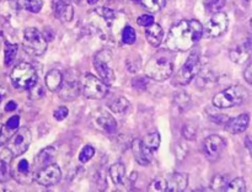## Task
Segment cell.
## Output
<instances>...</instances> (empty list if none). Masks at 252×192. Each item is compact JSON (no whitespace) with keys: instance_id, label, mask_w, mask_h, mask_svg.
Listing matches in <instances>:
<instances>
[{"instance_id":"obj_1","label":"cell","mask_w":252,"mask_h":192,"mask_svg":"<svg viewBox=\"0 0 252 192\" xmlns=\"http://www.w3.org/2000/svg\"><path fill=\"white\" fill-rule=\"evenodd\" d=\"M203 26L197 20H182L170 29L166 47L172 52H187L202 38Z\"/></svg>"},{"instance_id":"obj_2","label":"cell","mask_w":252,"mask_h":192,"mask_svg":"<svg viewBox=\"0 0 252 192\" xmlns=\"http://www.w3.org/2000/svg\"><path fill=\"white\" fill-rule=\"evenodd\" d=\"M10 80L15 89L30 90L37 85L38 75H37L36 69L31 64L27 62H21L14 66L11 74H10Z\"/></svg>"},{"instance_id":"obj_3","label":"cell","mask_w":252,"mask_h":192,"mask_svg":"<svg viewBox=\"0 0 252 192\" xmlns=\"http://www.w3.org/2000/svg\"><path fill=\"white\" fill-rule=\"evenodd\" d=\"M144 73L148 78L155 81H164L169 79L174 73V64L171 59L165 57L164 54L153 57L147 64H145Z\"/></svg>"},{"instance_id":"obj_4","label":"cell","mask_w":252,"mask_h":192,"mask_svg":"<svg viewBox=\"0 0 252 192\" xmlns=\"http://www.w3.org/2000/svg\"><path fill=\"white\" fill-rule=\"evenodd\" d=\"M246 98H248V90L241 85H234L216 94L212 102L218 108H229L241 105Z\"/></svg>"},{"instance_id":"obj_5","label":"cell","mask_w":252,"mask_h":192,"mask_svg":"<svg viewBox=\"0 0 252 192\" xmlns=\"http://www.w3.org/2000/svg\"><path fill=\"white\" fill-rule=\"evenodd\" d=\"M201 70V59L198 52H192L184 65L179 69L174 78V85L185 86L191 83Z\"/></svg>"},{"instance_id":"obj_6","label":"cell","mask_w":252,"mask_h":192,"mask_svg":"<svg viewBox=\"0 0 252 192\" xmlns=\"http://www.w3.org/2000/svg\"><path fill=\"white\" fill-rule=\"evenodd\" d=\"M59 97L64 101H73L80 94V75L75 69L65 71L58 89Z\"/></svg>"},{"instance_id":"obj_7","label":"cell","mask_w":252,"mask_h":192,"mask_svg":"<svg viewBox=\"0 0 252 192\" xmlns=\"http://www.w3.org/2000/svg\"><path fill=\"white\" fill-rule=\"evenodd\" d=\"M24 49L31 56H42L47 51L46 38L37 29L29 27L24 31Z\"/></svg>"},{"instance_id":"obj_8","label":"cell","mask_w":252,"mask_h":192,"mask_svg":"<svg viewBox=\"0 0 252 192\" xmlns=\"http://www.w3.org/2000/svg\"><path fill=\"white\" fill-rule=\"evenodd\" d=\"M94 66L106 85H112L116 80L115 71L112 68V54L110 51H100L94 59Z\"/></svg>"},{"instance_id":"obj_9","label":"cell","mask_w":252,"mask_h":192,"mask_svg":"<svg viewBox=\"0 0 252 192\" xmlns=\"http://www.w3.org/2000/svg\"><path fill=\"white\" fill-rule=\"evenodd\" d=\"M31 130L26 127L19 128L11 137L7 140V149L11 152L12 157L17 158L20 155L24 154L27 149H29L30 144H31Z\"/></svg>"},{"instance_id":"obj_10","label":"cell","mask_w":252,"mask_h":192,"mask_svg":"<svg viewBox=\"0 0 252 192\" xmlns=\"http://www.w3.org/2000/svg\"><path fill=\"white\" fill-rule=\"evenodd\" d=\"M83 94L88 98L101 100L107 95V85L93 74H88L84 79Z\"/></svg>"},{"instance_id":"obj_11","label":"cell","mask_w":252,"mask_h":192,"mask_svg":"<svg viewBox=\"0 0 252 192\" xmlns=\"http://www.w3.org/2000/svg\"><path fill=\"white\" fill-rule=\"evenodd\" d=\"M226 147V142L220 135L212 134L203 142V154L209 161H216L223 154Z\"/></svg>"},{"instance_id":"obj_12","label":"cell","mask_w":252,"mask_h":192,"mask_svg":"<svg viewBox=\"0 0 252 192\" xmlns=\"http://www.w3.org/2000/svg\"><path fill=\"white\" fill-rule=\"evenodd\" d=\"M229 25V19L228 15L223 11L214 12L213 16L209 19V21L207 22L206 27L203 29V32H206V34L208 37H216L221 36L223 33H225V31L228 30Z\"/></svg>"},{"instance_id":"obj_13","label":"cell","mask_w":252,"mask_h":192,"mask_svg":"<svg viewBox=\"0 0 252 192\" xmlns=\"http://www.w3.org/2000/svg\"><path fill=\"white\" fill-rule=\"evenodd\" d=\"M62 179V171L57 164H49L42 169L34 171L33 180H36L42 186H53Z\"/></svg>"},{"instance_id":"obj_14","label":"cell","mask_w":252,"mask_h":192,"mask_svg":"<svg viewBox=\"0 0 252 192\" xmlns=\"http://www.w3.org/2000/svg\"><path fill=\"white\" fill-rule=\"evenodd\" d=\"M34 172L31 170L29 161L26 159H21L15 167H11V176L16 180L19 184L22 185H29L31 184L32 180H33Z\"/></svg>"},{"instance_id":"obj_15","label":"cell","mask_w":252,"mask_h":192,"mask_svg":"<svg viewBox=\"0 0 252 192\" xmlns=\"http://www.w3.org/2000/svg\"><path fill=\"white\" fill-rule=\"evenodd\" d=\"M54 16L62 22H70L74 17V9L65 0H53Z\"/></svg>"},{"instance_id":"obj_16","label":"cell","mask_w":252,"mask_h":192,"mask_svg":"<svg viewBox=\"0 0 252 192\" xmlns=\"http://www.w3.org/2000/svg\"><path fill=\"white\" fill-rule=\"evenodd\" d=\"M252 56V41H245L238 44L230 51V59L234 63L243 64L248 62Z\"/></svg>"},{"instance_id":"obj_17","label":"cell","mask_w":252,"mask_h":192,"mask_svg":"<svg viewBox=\"0 0 252 192\" xmlns=\"http://www.w3.org/2000/svg\"><path fill=\"white\" fill-rule=\"evenodd\" d=\"M250 123V116L248 113H241L234 118H229L228 122L225 123V128L231 134H239V133L245 132L246 128Z\"/></svg>"},{"instance_id":"obj_18","label":"cell","mask_w":252,"mask_h":192,"mask_svg":"<svg viewBox=\"0 0 252 192\" xmlns=\"http://www.w3.org/2000/svg\"><path fill=\"white\" fill-rule=\"evenodd\" d=\"M95 123L98 128H101V129L107 133H115L116 129H117V122H116V120L110 112H106V111L97 112L95 118Z\"/></svg>"},{"instance_id":"obj_19","label":"cell","mask_w":252,"mask_h":192,"mask_svg":"<svg viewBox=\"0 0 252 192\" xmlns=\"http://www.w3.org/2000/svg\"><path fill=\"white\" fill-rule=\"evenodd\" d=\"M57 157V150L53 147H47L44 149H42L38 154L34 158V170H39L42 167L47 166L49 164H53L54 159Z\"/></svg>"},{"instance_id":"obj_20","label":"cell","mask_w":252,"mask_h":192,"mask_svg":"<svg viewBox=\"0 0 252 192\" xmlns=\"http://www.w3.org/2000/svg\"><path fill=\"white\" fill-rule=\"evenodd\" d=\"M14 159L9 149L0 153V182H6L11 177V161Z\"/></svg>"},{"instance_id":"obj_21","label":"cell","mask_w":252,"mask_h":192,"mask_svg":"<svg viewBox=\"0 0 252 192\" xmlns=\"http://www.w3.org/2000/svg\"><path fill=\"white\" fill-rule=\"evenodd\" d=\"M167 181V191L171 192H181L185 191L189 185V176L186 174H180L175 172L171 174L169 177H166Z\"/></svg>"},{"instance_id":"obj_22","label":"cell","mask_w":252,"mask_h":192,"mask_svg":"<svg viewBox=\"0 0 252 192\" xmlns=\"http://www.w3.org/2000/svg\"><path fill=\"white\" fill-rule=\"evenodd\" d=\"M192 106V98L187 93L177 94L172 101V110L175 115H182L187 112Z\"/></svg>"},{"instance_id":"obj_23","label":"cell","mask_w":252,"mask_h":192,"mask_svg":"<svg viewBox=\"0 0 252 192\" xmlns=\"http://www.w3.org/2000/svg\"><path fill=\"white\" fill-rule=\"evenodd\" d=\"M145 37L153 47H159L164 38V30L159 24H152L145 27Z\"/></svg>"},{"instance_id":"obj_24","label":"cell","mask_w":252,"mask_h":192,"mask_svg":"<svg viewBox=\"0 0 252 192\" xmlns=\"http://www.w3.org/2000/svg\"><path fill=\"white\" fill-rule=\"evenodd\" d=\"M142 145L144 152L153 159V154L159 149L160 145V134L158 132L149 133L142 139Z\"/></svg>"},{"instance_id":"obj_25","label":"cell","mask_w":252,"mask_h":192,"mask_svg":"<svg viewBox=\"0 0 252 192\" xmlns=\"http://www.w3.org/2000/svg\"><path fill=\"white\" fill-rule=\"evenodd\" d=\"M130 148H132L133 157H134L135 161H137L138 164L143 165V166L150 164V161H152V158H150L149 155L144 152V149H143L142 139H139V138H137V139H133Z\"/></svg>"},{"instance_id":"obj_26","label":"cell","mask_w":252,"mask_h":192,"mask_svg":"<svg viewBox=\"0 0 252 192\" xmlns=\"http://www.w3.org/2000/svg\"><path fill=\"white\" fill-rule=\"evenodd\" d=\"M62 79H63V74L58 70V69H52L47 73L46 78H44V83H46L47 89L49 91H58L59 86L62 84Z\"/></svg>"},{"instance_id":"obj_27","label":"cell","mask_w":252,"mask_h":192,"mask_svg":"<svg viewBox=\"0 0 252 192\" xmlns=\"http://www.w3.org/2000/svg\"><path fill=\"white\" fill-rule=\"evenodd\" d=\"M129 108H130L129 101H128L126 97H122V96L115 98V100L110 103V110L112 111V112L117 113V115H126V113L129 111Z\"/></svg>"},{"instance_id":"obj_28","label":"cell","mask_w":252,"mask_h":192,"mask_svg":"<svg viewBox=\"0 0 252 192\" xmlns=\"http://www.w3.org/2000/svg\"><path fill=\"white\" fill-rule=\"evenodd\" d=\"M126 167L122 162H116L110 167V177L115 185H121L125 180Z\"/></svg>"},{"instance_id":"obj_29","label":"cell","mask_w":252,"mask_h":192,"mask_svg":"<svg viewBox=\"0 0 252 192\" xmlns=\"http://www.w3.org/2000/svg\"><path fill=\"white\" fill-rule=\"evenodd\" d=\"M17 51L19 47L17 44L10 43V42H5V65L10 66L15 62L17 56Z\"/></svg>"},{"instance_id":"obj_30","label":"cell","mask_w":252,"mask_h":192,"mask_svg":"<svg viewBox=\"0 0 252 192\" xmlns=\"http://www.w3.org/2000/svg\"><path fill=\"white\" fill-rule=\"evenodd\" d=\"M148 191L150 192H165L167 191V181H166V177L164 176H159V177H155L150 185L148 186Z\"/></svg>"},{"instance_id":"obj_31","label":"cell","mask_w":252,"mask_h":192,"mask_svg":"<svg viewBox=\"0 0 252 192\" xmlns=\"http://www.w3.org/2000/svg\"><path fill=\"white\" fill-rule=\"evenodd\" d=\"M228 176L226 175H217L213 177V181H212V190L213 191H225L226 186H228Z\"/></svg>"},{"instance_id":"obj_32","label":"cell","mask_w":252,"mask_h":192,"mask_svg":"<svg viewBox=\"0 0 252 192\" xmlns=\"http://www.w3.org/2000/svg\"><path fill=\"white\" fill-rule=\"evenodd\" d=\"M225 191L229 192H244L246 191V184L245 180L243 177H236V179L231 180L226 186Z\"/></svg>"},{"instance_id":"obj_33","label":"cell","mask_w":252,"mask_h":192,"mask_svg":"<svg viewBox=\"0 0 252 192\" xmlns=\"http://www.w3.org/2000/svg\"><path fill=\"white\" fill-rule=\"evenodd\" d=\"M143 6L150 12H158L165 6V0H140Z\"/></svg>"},{"instance_id":"obj_34","label":"cell","mask_w":252,"mask_h":192,"mask_svg":"<svg viewBox=\"0 0 252 192\" xmlns=\"http://www.w3.org/2000/svg\"><path fill=\"white\" fill-rule=\"evenodd\" d=\"M21 4L27 11L33 12V14H37V12L41 11L42 6H43V1L42 0H21Z\"/></svg>"},{"instance_id":"obj_35","label":"cell","mask_w":252,"mask_h":192,"mask_svg":"<svg viewBox=\"0 0 252 192\" xmlns=\"http://www.w3.org/2000/svg\"><path fill=\"white\" fill-rule=\"evenodd\" d=\"M137 39V33L132 26H126L122 32V41L126 44H133Z\"/></svg>"},{"instance_id":"obj_36","label":"cell","mask_w":252,"mask_h":192,"mask_svg":"<svg viewBox=\"0 0 252 192\" xmlns=\"http://www.w3.org/2000/svg\"><path fill=\"white\" fill-rule=\"evenodd\" d=\"M204 5L209 12L214 14L223 10V7L225 6V0H206Z\"/></svg>"},{"instance_id":"obj_37","label":"cell","mask_w":252,"mask_h":192,"mask_svg":"<svg viewBox=\"0 0 252 192\" xmlns=\"http://www.w3.org/2000/svg\"><path fill=\"white\" fill-rule=\"evenodd\" d=\"M182 135L186 138L187 140H192L196 138L197 135V127L193 125V123H186L182 128Z\"/></svg>"},{"instance_id":"obj_38","label":"cell","mask_w":252,"mask_h":192,"mask_svg":"<svg viewBox=\"0 0 252 192\" xmlns=\"http://www.w3.org/2000/svg\"><path fill=\"white\" fill-rule=\"evenodd\" d=\"M94 155H95V148L91 147V145H85L79 154V160H80V162H88Z\"/></svg>"},{"instance_id":"obj_39","label":"cell","mask_w":252,"mask_h":192,"mask_svg":"<svg viewBox=\"0 0 252 192\" xmlns=\"http://www.w3.org/2000/svg\"><path fill=\"white\" fill-rule=\"evenodd\" d=\"M12 134H14V130L9 129V128L6 127V125L0 123V147H1L2 144H5Z\"/></svg>"},{"instance_id":"obj_40","label":"cell","mask_w":252,"mask_h":192,"mask_svg":"<svg viewBox=\"0 0 252 192\" xmlns=\"http://www.w3.org/2000/svg\"><path fill=\"white\" fill-rule=\"evenodd\" d=\"M96 12L108 22H111L116 17V12L113 11V10L108 9V7H98V9L96 10Z\"/></svg>"},{"instance_id":"obj_41","label":"cell","mask_w":252,"mask_h":192,"mask_svg":"<svg viewBox=\"0 0 252 192\" xmlns=\"http://www.w3.org/2000/svg\"><path fill=\"white\" fill-rule=\"evenodd\" d=\"M69 110L65 107V106H59L58 108H56L53 112V117L56 118L57 121H63L64 118L68 117Z\"/></svg>"},{"instance_id":"obj_42","label":"cell","mask_w":252,"mask_h":192,"mask_svg":"<svg viewBox=\"0 0 252 192\" xmlns=\"http://www.w3.org/2000/svg\"><path fill=\"white\" fill-rule=\"evenodd\" d=\"M137 22L139 26L148 27V26H150L152 24H154V16L150 14H144V15H142V16L138 17Z\"/></svg>"},{"instance_id":"obj_43","label":"cell","mask_w":252,"mask_h":192,"mask_svg":"<svg viewBox=\"0 0 252 192\" xmlns=\"http://www.w3.org/2000/svg\"><path fill=\"white\" fill-rule=\"evenodd\" d=\"M19 125H20L19 116H12V117H10L6 122V127L11 130L17 129V128H19Z\"/></svg>"},{"instance_id":"obj_44","label":"cell","mask_w":252,"mask_h":192,"mask_svg":"<svg viewBox=\"0 0 252 192\" xmlns=\"http://www.w3.org/2000/svg\"><path fill=\"white\" fill-rule=\"evenodd\" d=\"M244 78H245V80L248 81L249 84L252 85V62L246 66L245 71H244Z\"/></svg>"},{"instance_id":"obj_45","label":"cell","mask_w":252,"mask_h":192,"mask_svg":"<svg viewBox=\"0 0 252 192\" xmlns=\"http://www.w3.org/2000/svg\"><path fill=\"white\" fill-rule=\"evenodd\" d=\"M212 120H213V122L216 123H220V125H225L226 122H228L229 117L228 116H224V115H216V116H212Z\"/></svg>"},{"instance_id":"obj_46","label":"cell","mask_w":252,"mask_h":192,"mask_svg":"<svg viewBox=\"0 0 252 192\" xmlns=\"http://www.w3.org/2000/svg\"><path fill=\"white\" fill-rule=\"evenodd\" d=\"M16 107H17V105L15 101H9V102H7V105L5 106V111H6V112H11V111L16 110Z\"/></svg>"},{"instance_id":"obj_47","label":"cell","mask_w":252,"mask_h":192,"mask_svg":"<svg viewBox=\"0 0 252 192\" xmlns=\"http://www.w3.org/2000/svg\"><path fill=\"white\" fill-rule=\"evenodd\" d=\"M245 145H246V148L249 149V153H250V155L252 158V137H246Z\"/></svg>"},{"instance_id":"obj_48","label":"cell","mask_w":252,"mask_h":192,"mask_svg":"<svg viewBox=\"0 0 252 192\" xmlns=\"http://www.w3.org/2000/svg\"><path fill=\"white\" fill-rule=\"evenodd\" d=\"M97 1H98V0H88V2H89V4H90V5L96 4V2H97Z\"/></svg>"},{"instance_id":"obj_49","label":"cell","mask_w":252,"mask_h":192,"mask_svg":"<svg viewBox=\"0 0 252 192\" xmlns=\"http://www.w3.org/2000/svg\"><path fill=\"white\" fill-rule=\"evenodd\" d=\"M251 26H252V16H251Z\"/></svg>"},{"instance_id":"obj_50","label":"cell","mask_w":252,"mask_h":192,"mask_svg":"<svg viewBox=\"0 0 252 192\" xmlns=\"http://www.w3.org/2000/svg\"><path fill=\"white\" fill-rule=\"evenodd\" d=\"M132 1H138V0H132Z\"/></svg>"}]
</instances>
